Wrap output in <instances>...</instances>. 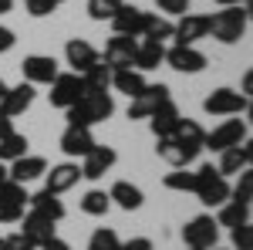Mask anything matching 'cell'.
Listing matches in <instances>:
<instances>
[{
    "label": "cell",
    "instance_id": "46",
    "mask_svg": "<svg viewBox=\"0 0 253 250\" xmlns=\"http://www.w3.org/2000/svg\"><path fill=\"white\" fill-rule=\"evenodd\" d=\"M7 132H14V118L0 115V135H7Z\"/></svg>",
    "mask_w": 253,
    "mask_h": 250
},
{
    "label": "cell",
    "instance_id": "48",
    "mask_svg": "<svg viewBox=\"0 0 253 250\" xmlns=\"http://www.w3.org/2000/svg\"><path fill=\"white\" fill-rule=\"evenodd\" d=\"M10 7H14V0H0V17H3V14H10Z\"/></svg>",
    "mask_w": 253,
    "mask_h": 250
},
{
    "label": "cell",
    "instance_id": "2",
    "mask_svg": "<svg viewBox=\"0 0 253 250\" xmlns=\"http://www.w3.org/2000/svg\"><path fill=\"white\" fill-rule=\"evenodd\" d=\"M193 193L199 196L203 206H223L230 200V179L219 173L213 162H206L193 173Z\"/></svg>",
    "mask_w": 253,
    "mask_h": 250
},
{
    "label": "cell",
    "instance_id": "14",
    "mask_svg": "<svg viewBox=\"0 0 253 250\" xmlns=\"http://www.w3.org/2000/svg\"><path fill=\"white\" fill-rule=\"evenodd\" d=\"M166 64H169L172 71H179V75H199V71L206 68V54L196 51V48L172 44V48L166 51Z\"/></svg>",
    "mask_w": 253,
    "mask_h": 250
},
{
    "label": "cell",
    "instance_id": "45",
    "mask_svg": "<svg viewBox=\"0 0 253 250\" xmlns=\"http://www.w3.org/2000/svg\"><path fill=\"white\" fill-rule=\"evenodd\" d=\"M38 250H71V247H68L64 240H58V237H54V240H47V244H44V247H38Z\"/></svg>",
    "mask_w": 253,
    "mask_h": 250
},
{
    "label": "cell",
    "instance_id": "26",
    "mask_svg": "<svg viewBox=\"0 0 253 250\" xmlns=\"http://www.w3.org/2000/svg\"><path fill=\"white\" fill-rule=\"evenodd\" d=\"M172 139L182 142L186 149H193V152H203V139H206V132H203V125L193 122V118H179L175 129H172Z\"/></svg>",
    "mask_w": 253,
    "mask_h": 250
},
{
    "label": "cell",
    "instance_id": "7",
    "mask_svg": "<svg viewBox=\"0 0 253 250\" xmlns=\"http://www.w3.org/2000/svg\"><path fill=\"white\" fill-rule=\"evenodd\" d=\"M27 190L20 186V183H3L0 186V223H20V216H24V206H27Z\"/></svg>",
    "mask_w": 253,
    "mask_h": 250
},
{
    "label": "cell",
    "instance_id": "31",
    "mask_svg": "<svg viewBox=\"0 0 253 250\" xmlns=\"http://www.w3.org/2000/svg\"><path fill=\"white\" fill-rule=\"evenodd\" d=\"M219 216H216V227H240V223H250V206H243V203H233V200H226L223 206H216Z\"/></svg>",
    "mask_w": 253,
    "mask_h": 250
},
{
    "label": "cell",
    "instance_id": "28",
    "mask_svg": "<svg viewBox=\"0 0 253 250\" xmlns=\"http://www.w3.org/2000/svg\"><path fill=\"white\" fill-rule=\"evenodd\" d=\"M27 203H31V210H34V213L47 216V220H54V223H58V220H64V213H68V210H64V203H61L54 193H47V190L34 193Z\"/></svg>",
    "mask_w": 253,
    "mask_h": 250
},
{
    "label": "cell",
    "instance_id": "51",
    "mask_svg": "<svg viewBox=\"0 0 253 250\" xmlns=\"http://www.w3.org/2000/svg\"><path fill=\"white\" fill-rule=\"evenodd\" d=\"M3 95H7V81L0 78V101H3Z\"/></svg>",
    "mask_w": 253,
    "mask_h": 250
},
{
    "label": "cell",
    "instance_id": "1",
    "mask_svg": "<svg viewBox=\"0 0 253 250\" xmlns=\"http://www.w3.org/2000/svg\"><path fill=\"white\" fill-rule=\"evenodd\" d=\"M112 112H115V98L108 92H84V98H78L71 108H64L68 125H81V129H91L98 122L112 118Z\"/></svg>",
    "mask_w": 253,
    "mask_h": 250
},
{
    "label": "cell",
    "instance_id": "17",
    "mask_svg": "<svg viewBox=\"0 0 253 250\" xmlns=\"http://www.w3.org/2000/svg\"><path fill=\"white\" fill-rule=\"evenodd\" d=\"M78 179H81L78 162H61V166H51V169L44 173V190L61 196V193L71 190V186H78Z\"/></svg>",
    "mask_w": 253,
    "mask_h": 250
},
{
    "label": "cell",
    "instance_id": "13",
    "mask_svg": "<svg viewBox=\"0 0 253 250\" xmlns=\"http://www.w3.org/2000/svg\"><path fill=\"white\" fill-rule=\"evenodd\" d=\"M166 98H172V95H169V85H162V81H159V85H145V88L132 98V105H128V118H132V122H135V118H149Z\"/></svg>",
    "mask_w": 253,
    "mask_h": 250
},
{
    "label": "cell",
    "instance_id": "20",
    "mask_svg": "<svg viewBox=\"0 0 253 250\" xmlns=\"http://www.w3.org/2000/svg\"><path fill=\"white\" fill-rule=\"evenodd\" d=\"M44 173H47V159L44 155H20V159H14L7 166V179L10 183H20V186H27L31 179H38Z\"/></svg>",
    "mask_w": 253,
    "mask_h": 250
},
{
    "label": "cell",
    "instance_id": "34",
    "mask_svg": "<svg viewBox=\"0 0 253 250\" xmlns=\"http://www.w3.org/2000/svg\"><path fill=\"white\" fill-rule=\"evenodd\" d=\"M172 31H175V24L169 17H156V14H152L149 24H145V34H142V38H145V41H156V44H166V41L172 38Z\"/></svg>",
    "mask_w": 253,
    "mask_h": 250
},
{
    "label": "cell",
    "instance_id": "49",
    "mask_svg": "<svg viewBox=\"0 0 253 250\" xmlns=\"http://www.w3.org/2000/svg\"><path fill=\"white\" fill-rule=\"evenodd\" d=\"M216 3H219V7H240L243 0H216Z\"/></svg>",
    "mask_w": 253,
    "mask_h": 250
},
{
    "label": "cell",
    "instance_id": "18",
    "mask_svg": "<svg viewBox=\"0 0 253 250\" xmlns=\"http://www.w3.org/2000/svg\"><path fill=\"white\" fill-rule=\"evenodd\" d=\"M34 95H38V92H34V85H27V81L7 88V95H3V101H0V115H7V118L24 115V112L34 105Z\"/></svg>",
    "mask_w": 253,
    "mask_h": 250
},
{
    "label": "cell",
    "instance_id": "38",
    "mask_svg": "<svg viewBox=\"0 0 253 250\" xmlns=\"http://www.w3.org/2000/svg\"><path fill=\"white\" fill-rule=\"evenodd\" d=\"M162 186L172 193H193V173H186V169H175L162 179Z\"/></svg>",
    "mask_w": 253,
    "mask_h": 250
},
{
    "label": "cell",
    "instance_id": "52",
    "mask_svg": "<svg viewBox=\"0 0 253 250\" xmlns=\"http://www.w3.org/2000/svg\"><path fill=\"white\" fill-rule=\"evenodd\" d=\"M54 3H58V7H61V3H64V0H54Z\"/></svg>",
    "mask_w": 253,
    "mask_h": 250
},
{
    "label": "cell",
    "instance_id": "22",
    "mask_svg": "<svg viewBox=\"0 0 253 250\" xmlns=\"http://www.w3.org/2000/svg\"><path fill=\"white\" fill-rule=\"evenodd\" d=\"M156 152H159V159H166L172 169H186L189 162H196V155H199V152H193V149H186L182 142H175L172 135L156 139Z\"/></svg>",
    "mask_w": 253,
    "mask_h": 250
},
{
    "label": "cell",
    "instance_id": "42",
    "mask_svg": "<svg viewBox=\"0 0 253 250\" xmlns=\"http://www.w3.org/2000/svg\"><path fill=\"white\" fill-rule=\"evenodd\" d=\"M0 250H34L20 233H10V237H0Z\"/></svg>",
    "mask_w": 253,
    "mask_h": 250
},
{
    "label": "cell",
    "instance_id": "41",
    "mask_svg": "<svg viewBox=\"0 0 253 250\" xmlns=\"http://www.w3.org/2000/svg\"><path fill=\"white\" fill-rule=\"evenodd\" d=\"M156 7L166 17H182V14H189V0H156Z\"/></svg>",
    "mask_w": 253,
    "mask_h": 250
},
{
    "label": "cell",
    "instance_id": "44",
    "mask_svg": "<svg viewBox=\"0 0 253 250\" xmlns=\"http://www.w3.org/2000/svg\"><path fill=\"white\" fill-rule=\"evenodd\" d=\"M118 250H152V240L149 237H132V240L118 244Z\"/></svg>",
    "mask_w": 253,
    "mask_h": 250
},
{
    "label": "cell",
    "instance_id": "19",
    "mask_svg": "<svg viewBox=\"0 0 253 250\" xmlns=\"http://www.w3.org/2000/svg\"><path fill=\"white\" fill-rule=\"evenodd\" d=\"M64 58H68V64H71V71H75V75H84L91 64L101 61V54H98L84 38H71L68 44H64Z\"/></svg>",
    "mask_w": 253,
    "mask_h": 250
},
{
    "label": "cell",
    "instance_id": "40",
    "mask_svg": "<svg viewBox=\"0 0 253 250\" xmlns=\"http://www.w3.org/2000/svg\"><path fill=\"white\" fill-rule=\"evenodd\" d=\"M24 10H27L31 17H47V14L58 10V3H54V0H24Z\"/></svg>",
    "mask_w": 253,
    "mask_h": 250
},
{
    "label": "cell",
    "instance_id": "53",
    "mask_svg": "<svg viewBox=\"0 0 253 250\" xmlns=\"http://www.w3.org/2000/svg\"><path fill=\"white\" fill-rule=\"evenodd\" d=\"M186 250H193V247H186Z\"/></svg>",
    "mask_w": 253,
    "mask_h": 250
},
{
    "label": "cell",
    "instance_id": "32",
    "mask_svg": "<svg viewBox=\"0 0 253 250\" xmlns=\"http://www.w3.org/2000/svg\"><path fill=\"white\" fill-rule=\"evenodd\" d=\"M81 81H84V92H108L112 88V68L105 61H98L81 75Z\"/></svg>",
    "mask_w": 253,
    "mask_h": 250
},
{
    "label": "cell",
    "instance_id": "10",
    "mask_svg": "<svg viewBox=\"0 0 253 250\" xmlns=\"http://www.w3.org/2000/svg\"><path fill=\"white\" fill-rule=\"evenodd\" d=\"M149 17H152V14L142 10V7H135V3H122V10L112 17V27H115V34H122V38H142Z\"/></svg>",
    "mask_w": 253,
    "mask_h": 250
},
{
    "label": "cell",
    "instance_id": "21",
    "mask_svg": "<svg viewBox=\"0 0 253 250\" xmlns=\"http://www.w3.org/2000/svg\"><path fill=\"white\" fill-rule=\"evenodd\" d=\"M118 162V152L112 146H95L91 152L84 155V166H81V176L84 179H101V176L108 173L112 166Z\"/></svg>",
    "mask_w": 253,
    "mask_h": 250
},
{
    "label": "cell",
    "instance_id": "47",
    "mask_svg": "<svg viewBox=\"0 0 253 250\" xmlns=\"http://www.w3.org/2000/svg\"><path fill=\"white\" fill-rule=\"evenodd\" d=\"M250 85H253V75L247 71V75H243V92H240V95H247V98H250Z\"/></svg>",
    "mask_w": 253,
    "mask_h": 250
},
{
    "label": "cell",
    "instance_id": "4",
    "mask_svg": "<svg viewBox=\"0 0 253 250\" xmlns=\"http://www.w3.org/2000/svg\"><path fill=\"white\" fill-rule=\"evenodd\" d=\"M247 122L243 118H226L223 125H216L213 132H206L203 139V149H213V152H223V149H233V146H243L247 142Z\"/></svg>",
    "mask_w": 253,
    "mask_h": 250
},
{
    "label": "cell",
    "instance_id": "35",
    "mask_svg": "<svg viewBox=\"0 0 253 250\" xmlns=\"http://www.w3.org/2000/svg\"><path fill=\"white\" fill-rule=\"evenodd\" d=\"M125 0H88V17L91 20H112L122 10Z\"/></svg>",
    "mask_w": 253,
    "mask_h": 250
},
{
    "label": "cell",
    "instance_id": "50",
    "mask_svg": "<svg viewBox=\"0 0 253 250\" xmlns=\"http://www.w3.org/2000/svg\"><path fill=\"white\" fill-rule=\"evenodd\" d=\"M3 183H7V166L0 162V186H3Z\"/></svg>",
    "mask_w": 253,
    "mask_h": 250
},
{
    "label": "cell",
    "instance_id": "12",
    "mask_svg": "<svg viewBox=\"0 0 253 250\" xmlns=\"http://www.w3.org/2000/svg\"><path fill=\"white\" fill-rule=\"evenodd\" d=\"M172 38L182 48H196V41L210 38V14H182L172 31Z\"/></svg>",
    "mask_w": 253,
    "mask_h": 250
},
{
    "label": "cell",
    "instance_id": "39",
    "mask_svg": "<svg viewBox=\"0 0 253 250\" xmlns=\"http://www.w3.org/2000/svg\"><path fill=\"white\" fill-rule=\"evenodd\" d=\"M233 250H253V223L233 227Z\"/></svg>",
    "mask_w": 253,
    "mask_h": 250
},
{
    "label": "cell",
    "instance_id": "37",
    "mask_svg": "<svg viewBox=\"0 0 253 250\" xmlns=\"http://www.w3.org/2000/svg\"><path fill=\"white\" fill-rule=\"evenodd\" d=\"M118 233L112 230V227H98L95 233H91V240H88V250H118Z\"/></svg>",
    "mask_w": 253,
    "mask_h": 250
},
{
    "label": "cell",
    "instance_id": "5",
    "mask_svg": "<svg viewBox=\"0 0 253 250\" xmlns=\"http://www.w3.org/2000/svg\"><path fill=\"white\" fill-rule=\"evenodd\" d=\"M216 240H219V227H216L213 216H193L182 227V244L193 250H213Z\"/></svg>",
    "mask_w": 253,
    "mask_h": 250
},
{
    "label": "cell",
    "instance_id": "54",
    "mask_svg": "<svg viewBox=\"0 0 253 250\" xmlns=\"http://www.w3.org/2000/svg\"><path fill=\"white\" fill-rule=\"evenodd\" d=\"M213 250H219V247H213Z\"/></svg>",
    "mask_w": 253,
    "mask_h": 250
},
{
    "label": "cell",
    "instance_id": "43",
    "mask_svg": "<svg viewBox=\"0 0 253 250\" xmlns=\"http://www.w3.org/2000/svg\"><path fill=\"white\" fill-rule=\"evenodd\" d=\"M14 44H17V34H14L10 27H3V24H0V54H7Z\"/></svg>",
    "mask_w": 253,
    "mask_h": 250
},
{
    "label": "cell",
    "instance_id": "11",
    "mask_svg": "<svg viewBox=\"0 0 253 250\" xmlns=\"http://www.w3.org/2000/svg\"><path fill=\"white\" fill-rule=\"evenodd\" d=\"M78 98H84V81H81V75L68 71V75H58L51 81V105L54 108H71Z\"/></svg>",
    "mask_w": 253,
    "mask_h": 250
},
{
    "label": "cell",
    "instance_id": "15",
    "mask_svg": "<svg viewBox=\"0 0 253 250\" xmlns=\"http://www.w3.org/2000/svg\"><path fill=\"white\" fill-rule=\"evenodd\" d=\"M135 51H138V41L135 38H115L105 44V64L112 68V71H122V68H132L135 64Z\"/></svg>",
    "mask_w": 253,
    "mask_h": 250
},
{
    "label": "cell",
    "instance_id": "9",
    "mask_svg": "<svg viewBox=\"0 0 253 250\" xmlns=\"http://www.w3.org/2000/svg\"><path fill=\"white\" fill-rule=\"evenodd\" d=\"M20 237H24V240H27V244H31V247L38 250V247H44V244H47V240H54V237H58V233H54V220H47V216H41V213H24V216H20Z\"/></svg>",
    "mask_w": 253,
    "mask_h": 250
},
{
    "label": "cell",
    "instance_id": "3",
    "mask_svg": "<svg viewBox=\"0 0 253 250\" xmlns=\"http://www.w3.org/2000/svg\"><path fill=\"white\" fill-rule=\"evenodd\" d=\"M247 20H250L247 7H223V10L210 14V34L219 44H236L247 34Z\"/></svg>",
    "mask_w": 253,
    "mask_h": 250
},
{
    "label": "cell",
    "instance_id": "33",
    "mask_svg": "<svg viewBox=\"0 0 253 250\" xmlns=\"http://www.w3.org/2000/svg\"><path fill=\"white\" fill-rule=\"evenodd\" d=\"M108 206H112V200L105 190H88L81 196V213H88V216H105Z\"/></svg>",
    "mask_w": 253,
    "mask_h": 250
},
{
    "label": "cell",
    "instance_id": "24",
    "mask_svg": "<svg viewBox=\"0 0 253 250\" xmlns=\"http://www.w3.org/2000/svg\"><path fill=\"white\" fill-rule=\"evenodd\" d=\"M179 108H175V101L172 98H166L162 105H159L156 112L149 115V125H152V135L156 139H166V135H172V129H175V122H179Z\"/></svg>",
    "mask_w": 253,
    "mask_h": 250
},
{
    "label": "cell",
    "instance_id": "27",
    "mask_svg": "<svg viewBox=\"0 0 253 250\" xmlns=\"http://www.w3.org/2000/svg\"><path fill=\"white\" fill-rule=\"evenodd\" d=\"M108 200H112V203H118L122 210H128V213H132V210H138V206L145 203L142 190H138V186H132V183H125V179H118L115 186L108 190Z\"/></svg>",
    "mask_w": 253,
    "mask_h": 250
},
{
    "label": "cell",
    "instance_id": "30",
    "mask_svg": "<svg viewBox=\"0 0 253 250\" xmlns=\"http://www.w3.org/2000/svg\"><path fill=\"white\" fill-rule=\"evenodd\" d=\"M27 135L24 132H7V135H0V162L3 166H10L14 159H20V155H27Z\"/></svg>",
    "mask_w": 253,
    "mask_h": 250
},
{
    "label": "cell",
    "instance_id": "23",
    "mask_svg": "<svg viewBox=\"0 0 253 250\" xmlns=\"http://www.w3.org/2000/svg\"><path fill=\"white\" fill-rule=\"evenodd\" d=\"M250 159H253V146H250V139L243 142V146H233V149H223L219 152V173L223 176H236V173H243V169H250Z\"/></svg>",
    "mask_w": 253,
    "mask_h": 250
},
{
    "label": "cell",
    "instance_id": "16",
    "mask_svg": "<svg viewBox=\"0 0 253 250\" xmlns=\"http://www.w3.org/2000/svg\"><path fill=\"white\" fill-rule=\"evenodd\" d=\"M95 135L91 129H81V125H68L64 132H61V152L71 155V159H84V155L95 149Z\"/></svg>",
    "mask_w": 253,
    "mask_h": 250
},
{
    "label": "cell",
    "instance_id": "29",
    "mask_svg": "<svg viewBox=\"0 0 253 250\" xmlns=\"http://www.w3.org/2000/svg\"><path fill=\"white\" fill-rule=\"evenodd\" d=\"M145 85H149V81H145V75H142V71H135V68L112 71V88H115V92H122V95H128V98H135Z\"/></svg>",
    "mask_w": 253,
    "mask_h": 250
},
{
    "label": "cell",
    "instance_id": "6",
    "mask_svg": "<svg viewBox=\"0 0 253 250\" xmlns=\"http://www.w3.org/2000/svg\"><path fill=\"white\" fill-rule=\"evenodd\" d=\"M203 108H206V115H240V112L250 108V98L233 92V88H216L213 95L203 101Z\"/></svg>",
    "mask_w": 253,
    "mask_h": 250
},
{
    "label": "cell",
    "instance_id": "8",
    "mask_svg": "<svg viewBox=\"0 0 253 250\" xmlns=\"http://www.w3.org/2000/svg\"><path fill=\"white\" fill-rule=\"evenodd\" d=\"M20 75H24L27 85H51L61 71H58V61L51 54H27L20 61Z\"/></svg>",
    "mask_w": 253,
    "mask_h": 250
},
{
    "label": "cell",
    "instance_id": "25",
    "mask_svg": "<svg viewBox=\"0 0 253 250\" xmlns=\"http://www.w3.org/2000/svg\"><path fill=\"white\" fill-rule=\"evenodd\" d=\"M159 64H166V44H156V41H142L135 51V71H156Z\"/></svg>",
    "mask_w": 253,
    "mask_h": 250
},
{
    "label": "cell",
    "instance_id": "36",
    "mask_svg": "<svg viewBox=\"0 0 253 250\" xmlns=\"http://www.w3.org/2000/svg\"><path fill=\"white\" fill-rule=\"evenodd\" d=\"M230 200H233V203H243V206H250V200H253V173H250V169H243L240 179H236V186H230Z\"/></svg>",
    "mask_w": 253,
    "mask_h": 250
}]
</instances>
